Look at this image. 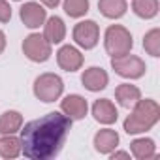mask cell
<instances>
[{"instance_id":"6da1fadb","label":"cell","mask_w":160,"mask_h":160,"mask_svg":"<svg viewBox=\"0 0 160 160\" xmlns=\"http://www.w3.org/2000/svg\"><path fill=\"white\" fill-rule=\"evenodd\" d=\"M72 119L62 111H49L40 119H34L21 126V154L28 160H51L55 158L72 130Z\"/></svg>"},{"instance_id":"7a4b0ae2","label":"cell","mask_w":160,"mask_h":160,"mask_svg":"<svg viewBox=\"0 0 160 160\" xmlns=\"http://www.w3.org/2000/svg\"><path fill=\"white\" fill-rule=\"evenodd\" d=\"M132 113L124 119L122 128L128 136L145 134L156 126L160 121V106L152 98H139L132 108Z\"/></svg>"},{"instance_id":"3957f363","label":"cell","mask_w":160,"mask_h":160,"mask_svg":"<svg viewBox=\"0 0 160 160\" xmlns=\"http://www.w3.org/2000/svg\"><path fill=\"white\" fill-rule=\"evenodd\" d=\"M104 47L106 53L115 58V57H122L128 55L134 47V38L130 34V30L122 25H109L106 28L104 34Z\"/></svg>"},{"instance_id":"277c9868","label":"cell","mask_w":160,"mask_h":160,"mask_svg":"<svg viewBox=\"0 0 160 160\" xmlns=\"http://www.w3.org/2000/svg\"><path fill=\"white\" fill-rule=\"evenodd\" d=\"M32 92L38 100L45 102V104H51L55 100H58L64 92V81L62 77L53 73V72H45V73H40L36 79H34V85H32Z\"/></svg>"},{"instance_id":"5b68a950","label":"cell","mask_w":160,"mask_h":160,"mask_svg":"<svg viewBox=\"0 0 160 160\" xmlns=\"http://www.w3.org/2000/svg\"><path fill=\"white\" fill-rule=\"evenodd\" d=\"M23 53L28 60L32 62H47L53 55V45L43 38V34L40 32H32L23 40Z\"/></svg>"},{"instance_id":"8992f818","label":"cell","mask_w":160,"mask_h":160,"mask_svg":"<svg viewBox=\"0 0 160 160\" xmlns=\"http://www.w3.org/2000/svg\"><path fill=\"white\" fill-rule=\"evenodd\" d=\"M111 68L115 70L117 75L124 77V79H139L145 75L147 72V64L141 57L138 55H122V57H115L111 58Z\"/></svg>"},{"instance_id":"52a82bcc","label":"cell","mask_w":160,"mask_h":160,"mask_svg":"<svg viewBox=\"0 0 160 160\" xmlns=\"http://www.w3.org/2000/svg\"><path fill=\"white\" fill-rule=\"evenodd\" d=\"M73 42L77 47H81L85 51L89 49H94L100 42V27L96 21L92 19H85V21H79L75 27H73Z\"/></svg>"},{"instance_id":"ba28073f","label":"cell","mask_w":160,"mask_h":160,"mask_svg":"<svg viewBox=\"0 0 160 160\" xmlns=\"http://www.w3.org/2000/svg\"><path fill=\"white\" fill-rule=\"evenodd\" d=\"M19 17L27 28L36 30V28L43 27V23L47 19V10L40 2H25L19 8Z\"/></svg>"},{"instance_id":"9c48e42d","label":"cell","mask_w":160,"mask_h":160,"mask_svg":"<svg viewBox=\"0 0 160 160\" xmlns=\"http://www.w3.org/2000/svg\"><path fill=\"white\" fill-rule=\"evenodd\" d=\"M85 62V57L83 53L79 51L75 45H62L58 51H57V64L64 70V72H77L81 70Z\"/></svg>"},{"instance_id":"30bf717a","label":"cell","mask_w":160,"mask_h":160,"mask_svg":"<svg viewBox=\"0 0 160 160\" xmlns=\"http://www.w3.org/2000/svg\"><path fill=\"white\" fill-rule=\"evenodd\" d=\"M60 111L72 121H81L89 113V104L81 94H68L60 100Z\"/></svg>"},{"instance_id":"8fae6325","label":"cell","mask_w":160,"mask_h":160,"mask_svg":"<svg viewBox=\"0 0 160 160\" xmlns=\"http://www.w3.org/2000/svg\"><path fill=\"white\" fill-rule=\"evenodd\" d=\"M81 83L91 92H100L109 85V73L102 66H91L81 73Z\"/></svg>"},{"instance_id":"7c38bea8","label":"cell","mask_w":160,"mask_h":160,"mask_svg":"<svg viewBox=\"0 0 160 160\" xmlns=\"http://www.w3.org/2000/svg\"><path fill=\"white\" fill-rule=\"evenodd\" d=\"M91 111H92L94 121L100 122V124H106V126L115 124L117 119H119V111H117L115 104H113L109 98H98V100L92 104Z\"/></svg>"},{"instance_id":"4fadbf2b","label":"cell","mask_w":160,"mask_h":160,"mask_svg":"<svg viewBox=\"0 0 160 160\" xmlns=\"http://www.w3.org/2000/svg\"><path fill=\"white\" fill-rule=\"evenodd\" d=\"M119 141H121V138H119L117 130H113V128H102L92 138L94 151L100 154H109L111 151H115L119 147Z\"/></svg>"},{"instance_id":"5bb4252c","label":"cell","mask_w":160,"mask_h":160,"mask_svg":"<svg viewBox=\"0 0 160 160\" xmlns=\"http://www.w3.org/2000/svg\"><path fill=\"white\" fill-rule=\"evenodd\" d=\"M43 38L51 45H58L66 38V25L58 15H51L43 23Z\"/></svg>"},{"instance_id":"9a60e30c","label":"cell","mask_w":160,"mask_h":160,"mask_svg":"<svg viewBox=\"0 0 160 160\" xmlns=\"http://www.w3.org/2000/svg\"><path fill=\"white\" fill-rule=\"evenodd\" d=\"M130 154L138 160H149L156 156V143L151 138H136L130 143Z\"/></svg>"},{"instance_id":"2e32d148","label":"cell","mask_w":160,"mask_h":160,"mask_svg":"<svg viewBox=\"0 0 160 160\" xmlns=\"http://www.w3.org/2000/svg\"><path fill=\"white\" fill-rule=\"evenodd\" d=\"M139 98H141V91H139V87H136V85L121 83V85H117V89H115V100L119 102V106H122V108H126V109H130Z\"/></svg>"},{"instance_id":"e0dca14e","label":"cell","mask_w":160,"mask_h":160,"mask_svg":"<svg viewBox=\"0 0 160 160\" xmlns=\"http://www.w3.org/2000/svg\"><path fill=\"white\" fill-rule=\"evenodd\" d=\"M98 10L106 19H121L128 12L126 0H98Z\"/></svg>"},{"instance_id":"ac0fdd59","label":"cell","mask_w":160,"mask_h":160,"mask_svg":"<svg viewBox=\"0 0 160 160\" xmlns=\"http://www.w3.org/2000/svg\"><path fill=\"white\" fill-rule=\"evenodd\" d=\"M21 138H17L15 134H2L0 136V156L6 158V160H12V158H17L21 156Z\"/></svg>"},{"instance_id":"d6986e66","label":"cell","mask_w":160,"mask_h":160,"mask_svg":"<svg viewBox=\"0 0 160 160\" xmlns=\"http://www.w3.org/2000/svg\"><path fill=\"white\" fill-rule=\"evenodd\" d=\"M23 126V115L15 109H8L0 115V136L2 134H17Z\"/></svg>"},{"instance_id":"ffe728a7","label":"cell","mask_w":160,"mask_h":160,"mask_svg":"<svg viewBox=\"0 0 160 160\" xmlns=\"http://www.w3.org/2000/svg\"><path fill=\"white\" fill-rule=\"evenodd\" d=\"M160 2L158 0H132V12L139 19H154L158 15Z\"/></svg>"},{"instance_id":"44dd1931","label":"cell","mask_w":160,"mask_h":160,"mask_svg":"<svg viewBox=\"0 0 160 160\" xmlns=\"http://www.w3.org/2000/svg\"><path fill=\"white\" fill-rule=\"evenodd\" d=\"M62 8H64L66 15L79 19V17H85L89 13L91 0H62Z\"/></svg>"},{"instance_id":"7402d4cb","label":"cell","mask_w":160,"mask_h":160,"mask_svg":"<svg viewBox=\"0 0 160 160\" xmlns=\"http://www.w3.org/2000/svg\"><path fill=\"white\" fill-rule=\"evenodd\" d=\"M143 49H145L151 57H154V58L160 57V28H158V27L151 28V30L143 36Z\"/></svg>"},{"instance_id":"603a6c76","label":"cell","mask_w":160,"mask_h":160,"mask_svg":"<svg viewBox=\"0 0 160 160\" xmlns=\"http://www.w3.org/2000/svg\"><path fill=\"white\" fill-rule=\"evenodd\" d=\"M12 21V6L8 0H0V23Z\"/></svg>"},{"instance_id":"cb8c5ba5","label":"cell","mask_w":160,"mask_h":160,"mask_svg":"<svg viewBox=\"0 0 160 160\" xmlns=\"http://www.w3.org/2000/svg\"><path fill=\"white\" fill-rule=\"evenodd\" d=\"M108 156H109L111 160H119V158H130L132 154H130L128 151H117V149H115V151H111Z\"/></svg>"},{"instance_id":"d4e9b609","label":"cell","mask_w":160,"mask_h":160,"mask_svg":"<svg viewBox=\"0 0 160 160\" xmlns=\"http://www.w3.org/2000/svg\"><path fill=\"white\" fill-rule=\"evenodd\" d=\"M40 4H43L45 8L53 10V8H57V6L60 4V0H40Z\"/></svg>"},{"instance_id":"484cf974","label":"cell","mask_w":160,"mask_h":160,"mask_svg":"<svg viewBox=\"0 0 160 160\" xmlns=\"http://www.w3.org/2000/svg\"><path fill=\"white\" fill-rule=\"evenodd\" d=\"M6 43H8V40H6V34H4V30L0 28V55L4 53V49H6Z\"/></svg>"},{"instance_id":"4316f807","label":"cell","mask_w":160,"mask_h":160,"mask_svg":"<svg viewBox=\"0 0 160 160\" xmlns=\"http://www.w3.org/2000/svg\"><path fill=\"white\" fill-rule=\"evenodd\" d=\"M15 2H21V0H15Z\"/></svg>"}]
</instances>
